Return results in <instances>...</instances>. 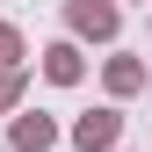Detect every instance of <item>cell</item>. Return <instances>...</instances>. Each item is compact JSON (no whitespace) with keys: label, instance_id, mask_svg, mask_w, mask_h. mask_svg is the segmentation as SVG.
<instances>
[{"label":"cell","instance_id":"obj_5","mask_svg":"<svg viewBox=\"0 0 152 152\" xmlns=\"http://www.w3.org/2000/svg\"><path fill=\"white\" fill-rule=\"evenodd\" d=\"M102 87L116 94V102H130V94L145 87V58H109V65H102Z\"/></svg>","mask_w":152,"mask_h":152},{"label":"cell","instance_id":"obj_4","mask_svg":"<svg viewBox=\"0 0 152 152\" xmlns=\"http://www.w3.org/2000/svg\"><path fill=\"white\" fill-rule=\"evenodd\" d=\"M58 145V123L44 116V109H22V116L7 123V152H51Z\"/></svg>","mask_w":152,"mask_h":152},{"label":"cell","instance_id":"obj_2","mask_svg":"<svg viewBox=\"0 0 152 152\" xmlns=\"http://www.w3.org/2000/svg\"><path fill=\"white\" fill-rule=\"evenodd\" d=\"M44 80H51V87H80V80H87V51H80V36L44 44Z\"/></svg>","mask_w":152,"mask_h":152},{"label":"cell","instance_id":"obj_3","mask_svg":"<svg viewBox=\"0 0 152 152\" xmlns=\"http://www.w3.org/2000/svg\"><path fill=\"white\" fill-rule=\"evenodd\" d=\"M72 145H80V152H116L123 145V116H116V109H87V116L72 123Z\"/></svg>","mask_w":152,"mask_h":152},{"label":"cell","instance_id":"obj_6","mask_svg":"<svg viewBox=\"0 0 152 152\" xmlns=\"http://www.w3.org/2000/svg\"><path fill=\"white\" fill-rule=\"evenodd\" d=\"M22 65H0V116H15V109H22Z\"/></svg>","mask_w":152,"mask_h":152},{"label":"cell","instance_id":"obj_7","mask_svg":"<svg viewBox=\"0 0 152 152\" xmlns=\"http://www.w3.org/2000/svg\"><path fill=\"white\" fill-rule=\"evenodd\" d=\"M22 58H29V51H22V29L0 22V65H22Z\"/></svg>","mask_w":152,"mask_h":152},{"label":"cell","instance_id":"obj_1","mask_svg":"<svg viewBox=\"0 0 152 152\" xmlns=\"http://www.w3.org/2000/svg\"><path fill=\"white\" fill-rule=\"evenodd\" d=\"M65 29L80 36V44H116L123 7H116V0H65Z\"/></svg>","mask_w":152,"mask_h":152}]
</instances>
